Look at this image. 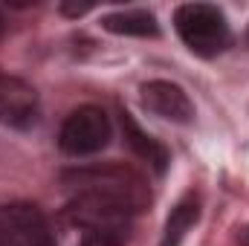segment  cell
<instances>
[{
	"instance_id": "cell-1",
	"label": "cell",
	"mask_w": 249,
	"mask_h": 246,
	"mask_svg": "<svg viewBox=\"0 0 249 246\" xmlns=\"http://www.w3.org/2000/svg\"><path fill=\"white\" fill-rule=\"evenodd\" d=\"M64 185L72 191V197H93L105 200L124 209L127 214H139L151 203V191L145 180L119 162L107 165H90V168H75L64 174Z\"/></svg>"
},
{
	"instance_id": "cell-2",
	"label": "cell",
	"mask_w": 249,
	"mask_h": 246,
	"mask_svg": "<svg viewBox=\"0 0 249 246\" xmlns=\"http://www.w3.org/2000/svg\"><path fill=\"white\" fill-rule=\"evenodd\" d=\"M174 26H177V35L183 38V44L194 55H203V58H212V55L223 53L232 41L226 15L212 3H183V6H177Z\"/></svg>"
},
{
	"instance_id": "cell-3",
	"label": "cell",
	"mask_w": 249,
	"mask_h": 246,
	"mask_svg": "<svg viewBox=\"0 0 249 246\" xmlns=\"http://www.w3.org/2000/svg\"><path fill=\"white\" fill-rule=\"evenodd\" d=\"M113 139V124L110 116L96 107V105H84L75 107L67 119H64L61 130H58V145L64 154L70 157H90L99 154L110 145Z\"/></svg>"
},
{
	"instance_id": "cell-4",
	"label": "cell",
	"mask_w": 249,
	"mask_h": 246,
	"mask_svg": "<svg viewBox=\"0 0 249 246\" xmlns=\"http://www.w3.org/2000/svg\"><path fill=\"white\" fill-rule=\"evenodd\" d=\"M0 238L6 246H55L44 211L32 203L0 206Z\"/></svg>"
},
{
	"instance_id": "cell-5",
	"label": "cell",
	"mask_w": 249,
	"mask_h": 246,
	"mask_svg": "<svg viewBox=\"0 0 249 246\" xmlns=\"http://www.w3.org/2000/svg\"><path fill=\"white\" fill-rule=\"evenodd\" d=\"M38 122V93L29 81L0 72V124L9 127H32Z\"/></svg>"
},
{
	"instance_id": "cell-6",
	"label": "cell",
	"mask_w": 249,
	"mask_h": 246,
	"mask_svg": "<svg viewBox=\"0 0 249 246\" xmlns=\"http://www.w3.org/2000/svg\"><path fill=\"white\" fill-rule=\"evenodd\" d=\"M139 93H142L145 110H151L160 119H168L177 124H188L194 119V105H191L188 93L174 81H148V84H142Z\"/></svg>"
},
{
	"instance_id": "cell-7",
	"label": "cell",
	"mask_w": 249,
	"mask_h": 246,
	"mask_svg": "<svg viewBox=\"0 0 249 246\" xmlns=\"http://www.w3.org/2000/svg\"><path fill=\"white\" fill-rule=\"evenodd\" d=\"M119 122H122L124 142L130 145V151H133L139 159H145L148 165H154V171H157V174H162V171L168 168V151H165V145H162V142H157L154 136H148V133L136 124V119H133L127 110L119 113Z\"/></svg>"
},
{
	"instance_id": "cell-8",
	"label": "cell",
	"mask_w": 249,
	"mask_h": 246,
	"mask_svg": "<svg viewBox=\"0 0 249 246\" xmlns=\"http://www.w3.org/2000/svg\"><path fill=\"white\" fill-rule=\"evenodd\" d=\"M102 26L113 35H133V38H154L160 35V23L148 9H124L102 18Z\"/></svg>"
},
{
	"instance_id": "cell-9",
	"label": "cell",
	"mask_w": 249,
	"mask_h": 246,
	"mask_svg": "<svg viewBox=\"0 0 249 246\" xmlns=\"http://www.w3.org/2000/svg\"><path fill=\"white\" fill-rule=\"evenodd\" d=\"M197 217H200V200H197V194H186L171 209V214L165 220V229H162L160 246H180L183 238L188 235V229L197 223Z\"/></svg>"
},
{
	"instance_id": "cell-10",
	"label": "cell",
	"mask_w": 249,
	"mask_h": 246,
	"mask_svg": "<svg viewBox=\"0 0 249 246\" xmlns=\"http://www.w3.org/2000/svg\"><path fill=\"white\" fill-rule=\"evenodd\" d=\"M127 235H107V232H81V246H124Z\"/></svg>"
},
{
	"instance_id": "cell-11",
	"label": "cell",
	"mask_w": 249,
	"mask_h": 246,
	"mask_svg": "<svg viewBox=\"0 0 249 246\" xmlns=\"http://www.w3.org/2000/svg\"><path fill=\"white\" fill-rule=\"evenodd\" d=\"M93 6L90 3H81V6H61L64 15H72V18H78V15H84V12H90Z\"/></svg>"
},
{
	"instance_id": "cell-12",
	"label": "cell",
	"mask_w": 249,
	"mask_h": 246,
	"mask_svg": "<svg viewBox=\"0 0 249 246\" xmlns=\"http://www.w3.org/2000/svg\"><path fill=\"white\" fill-rule=\"evenodd\" d=\"M238 244H241V246H249V226H247V229H241V235H238Z\"/></svg>"
},
{
	"instance_id": "cell-13",
	"label": "cell",
	"mask_w": 249,
	"mask_h": 246,
	"mask_svg": "<svg viewBox=\"0 0 249 246\" xmlns=\"http://www.w3.org/2000/svg\"><path fill=\"white\" fill-rule=\"evenodd\" d=\"M6 32V20H3V15H0V35Z\"/></svg>"
},
{
	"instance_id": "cell-14",
	"label": "cell",
	"mask_w": 249,
	"mask_h": 246,
	"mask_svg": "<svg viewBox=\"0 0 249 246\" xmlns=\"http://www.w3.org/2000/svg\"><path fill=\"white\" fill-rule=\"evenodd\" d=\"M0 246H6V244H3V238H0Z\"/></svg>"
}]
</instances>
